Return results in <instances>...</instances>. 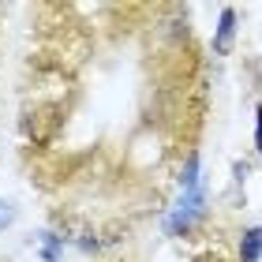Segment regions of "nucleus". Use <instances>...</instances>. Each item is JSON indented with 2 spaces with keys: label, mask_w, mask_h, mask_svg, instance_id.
<instances>
[{
  "label": "nucleus",
  "mask_w": 262,
  "mask_h": 262,
  "mask_svg": "<svg viewBox=\"0 0 262 262\" xmlns=\"http://www.w3.org/2000/svg\"><path fill=\"white\" fill-rule=\"evenodd\" d=\"M60 236H64V240L68 244H75V247H82V251H98V247H101V240H98V236H94V229H90V225H82V221H75V217H64L60 221Z\"/></svg>",
  "instance_id": "nucleus-1"
},
{
  "label": "nucleus",
  "mask_w": 262,
  "mask_h": 262,
  "mask_svg": "<svg viewBox=\"0 0 262 262\" xmlns=\"http://www.w3.org/2000/svg\"><path fill=\"white\" fill-rule=\"evenodd\" d=\"M232 38H236V8H221L217 34H213V53L225 56V53L232 49Z\"/></svg>",
  "instance_id": "nucleus-2"
},
{
  "label": "nucleus",
  "mask_w": 262,
  "mask_h": 262,
  "mask_svg": "<svg viewBox=\"0 0 262 262\" xmlns=\"http://www.w3.org/2000/svg\"><path fill=\"white\" fill-rule=\"evenodd\" d=\"M262 258V229H244L240 236V262H258Z\"/></svg>",
  "instance_id": "nucleus-3"
},
{
  "label": "nucleus",
  "mask_w": 262,
  "mask_h": 262,
  "mask_svg": "<svg viewBox=\"0 0 262 262\" xmlns=\"http://www.w3.org/2000/svg\"><path fill=\"white\" fill-rule=\"evenodd\" d=\"M64 247H68L64 236H56V232H41V240H38V255H41L45 262H60V258H64Z\"/></svg>",
  "instance_id": "nucleus-4"
},
{
  "label": "nucleus",
  "mask_w": 262,
  "mask_h": 262,
  "mask_svg": "<svg viewBox=\"0 0 262 262\" xmlns=\"http://www.w3.org/2000/svg\"><path fill=\"white\" fill-rule=\"evenodd\" d=\"M15 221V210H11V202H0V229H4V225H11Z\"/></svg>",
  "instance_id": "nucleus-5"
},
{
  "label": "nucleus",
  "mask_w": 262,
  "mask_h": 262,
  "mask_svg": "<svg viewBox=\"0 0 262 262\" xmlns=\"http://www.w3.org/2000/svg\"><path fill=\"white\" fill-rule=\"evenodd\" d=\"M255 146H258V154H262V105L255 109Z\"/></svg>",
  "instance_id": "nucleus-6"
}]
</instances>
